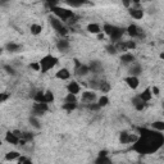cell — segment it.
I'll use <instances>...</instances> for the list:
<instances>
[{
    "mask_svg": "<svg viewBox=\"0 0 164 164\" xmlns=\"http://www.w3.org/2000/svg\"><path fill=\"white\" fill-rule=\"evenodd\" d=\"M138 140L133 144L132 149L140 154H151L159 150L164 144V136L155 130L138 128Z\"/></svg>",
    "mask_w": 164,
    "mask_h": 164,
    "instance_id": "obj_1",
    "label": "cell"
},
{
    "mask_svg": "<svg viewBox=\"0 0 164 164\" xmlns=\"http://www.w3.org/2000/svg\"><path fill=\"white\" fill-rule=\"evenodd\" d=\"M58 62H59V59H58L56 56L54 55H51V54H48V55H45L41 58V60H40V64H41V73H46V72H49L50 69L54 68Z\"/></svg>",
    "mask_w": 164,
    "mask_h": 164,
    "instance_id": "obj_2",
    "label": "cell"
},
{
    "mask_svg": "<svg viewBox=\"0 0 164 164\" xmlns=\"http://www.w3.org/2000/svg\"><path fill=\"white\" fill-rule=\"evenodd\" d=\"M51 10V13L54 14L55 17H58L59 19H62L63 22L64 21H68V19H71L72 17H74V13L71 10V9H67V8H62V7H51L50 8Z\"/></svg>",
    "mask_w": 164,
    "mask_h": 164,
    "instance_id": "obj_3",
    "label": "cell"
},
{
    "mask_svg": "<svg viewBox=\"0 0 164 164\" xmlns=\"http://www.w3.org/2000/svg\"><path fill=\"white\" fill-rule=\"evenodd\" d=\"M49 22H50V25H51V27L54 28V30L59 33V35H67L68 33V30L66 27H64V25H63V21L62 19H59L58 17H55V15H50L49 17Z\"/></svg>",
    "mask_w": 164,
    "mask_h": 164,
    "instance_id": "obj_4",
    "label": "cell"
},
{
    "mask_svg": "<svg viewBox=\"0 0 164 164\" xmlns=\"http://www.w3.org/2000/svg\"><path fill=\"white\" fill-rule=\"evenodd\" d=\"M48 109H49L48 103H37V101H35L33 107H32V115H36V117L44 115L45 112H48Z\"/></svg>",
    "mask_w": 164,
    "mask_h": 164,
    "instance_id": "obj_5",
    "label": "cell"
},
{
    "mask_svg": "<svg viewBox=\"0 0 164 164\" xmlns=\"http://www.w3.org/2000/svg\"><path fill=\"white\" fill-rule=\"evenodd\" d=\"M125 28H122V27H118V26H114V28H113V32L110 33V41H112L113 44H115V43H118V41H121V39H122V36H123V33H125Z\"/></svg>",
    "mask_w": 164,
    "mask_h": 164,
    "instance_id": "obj_6",
    "label": "cell"
},
{
    "mask_svg": "<svg viewBox=\"0 0 164 164\" xmlns=\"http://www.w3.org/2000/svg\"><path fill=\"white\" fill-rule=\"evenodd\" d=\"M128 13L133 19H142L144 18V10L138 7V4H135V7L128 8Z\"/></svg>",
    "mask_w": 164,
    "mask_h": 164,
    "instance_id": "obj_7",
    "label": "cell"
},
{
    "mask_svg": "<svg viewBox=\"0 0 164 164\" xmlns=\"http://www.w3.org/2000/svg\"><path fill=\"white\" fill-rule=\"evenodd\" d=\"M127 33L130 35L131 37H133V39H136V37H141L142 36V31H141V28L140 27H137L136 25H130L127 27Z\"/></svg>",
    "mask_w": 164,
    "mask_h": 164,
    "instance_id": "obj_8",
    "label": "cell"
},
{
    "mask_svg": "<svg viewBox=\"0 0 164 164\" xmlns=\"http://www.w3.org/2000/svg\"><path fill=\"white\" fill-rule=\"evenodd\" d=\"M125 82L127 84V86L130 87V89H132V90H136L138 87V85H140L138 77H136V76H128V77L125 78Z\"/></svg>",
    "mask_w": 164,
    "mask_h": 164,
    "instance_id": "obj_9",
    "label": "cell"
},
{
    "mask_svg": "<svg viewBox=\"0 0 164 164\" xmlns=\"http://www.w3.org/2000/svg\"><path fill=\"white\" fill-rule=\"evenodd\" d=\"M19 137L17 136V135L13 132V131H8L7 132V135H5V141H7L8 144H10V145H19Z\"/></svg>",
    "mask_w": 164,
    "mask_h": 164,
    "instance_id": "obj_10",
    "label": "cell"
},
{
    "mask_svg": "<svg viewBox=\"0 0 164 164\" xmlns=\"http://www.w3.org/2000/svg\"><path fill=\"white\" fill-rule=\"evenodd\" d=\"M89 67H90V71H91L92 73H95V74H99V73H101V72L104 71L103 64L99 62V60H92V62H90Z\"/></svg>",
    "mask_w": 164,
    "mask_h": 164,
    "instance_id": "obj_11",
    "label": "cell"
},
{
    "mask_svg": "<svg viewBox=\"0 0 164 164\" xmlns=\"http://www.w3.org/2000/svg\"><path fill=\"white\" fill-rule=\"evenodd\" d=\"M135 60H136V58H135V55L131 54V53H125V54L121 55V63L125 64V66H127V64H132Z\"/></svg>",
    "mask_w": 164,
    "mask_h": 164,
    "instance_id": "obj_12",
    "label": "cell"
},
{
    "mask_svg": "<svg viewBox=\"0 0 164 164\" xmlns=\"http://www.w3.org/2000/svg\"><path fill=\"white\" fill-rule=\"evenodd\" d=\"M91 71H90V67L89 66H85V64H81V66L76 67V74L80 76V77H85L87 76Z\"/></svg>",
    "mask_w": 164,
    "mask_h": 164,
    "instance_id": "obj_13",
    "label": "cell"
},
{
    "mask_svg": "<svg viewBox=\"0 0 164 164\" xmlns=\"http://www.w3.org/2000/svg\"><path fill=\"white\" fill-rule=\"evenodd\" d=\"M82 100L86 103L96 101V94L94 91H84V94H82Z\"/></svg>",
    "mask_w": 164,
    "mask_h": 164,
    "instance_id": "obj_14",
    "label": "cell"
},
{
    "mask_svg": "<svg viewBox=\"0 0 164 164\" xmlns=\"http://www.w3.org/2000/svg\"><path fill=\"white\" fill-rule=\"evenodd\" d=\"M128 72H130V76H136V77H138V76L142 73V68L140 64L132 63V66L130 67V69H128Z\"/></svg>",
    "mask_w": 164,
    "mask_h": 164,
    "instance_id": "obj_15",
    "label": "cell"
},
{
    "mask_svg": "<svg viewBox=\"0 0 164 164\" xmlns=\"http://www.w3.org/2000/svg\"><path fill=\"white\" fill-rule=\"evenodd\" d=\"M67 90H68V92H72V94H74V95H77V94H80V91H81V87L76 81H72L67 85Z\"/></svg>",
    "mask_w": 164,
    "mask_h": 164,
    "instance_id": "obj_16",
    "label": "cell"
},
{
    "mask_svg": "<svg viewBox=\"0 0 164 164\" xmlns=\"http://www.w3.org/2000/svg\"><path fill=\"white\" fill-rule=\"evenodd\" d=\"M5 50L14 54V53H19L22 50V46L19 44H15V43H8L5 45Z\"/></svg>",
    "mask_w": 164,
    "mask_h": 164,
    "instance_id": "obj_17",
    "label": "cell"
},
{
    "mask_svg": "<svg viewBox=\"0 0 164 164\" xmlns=\"http://www.w3.org/2000/svg\"><path fill=\"white\" fill-rule=\"evenodd\" d=\"M86 30H87L89 33H92V35H99L101 32V28H100V26H99L97 23H89L87 27H86Z\"/></svg>",
    "mask_w": 164,
    "mask_h": 164,
    "instance_id": "obj_18",
    "label": "cell"
},
{
    "mask_svg": "<svg viewBox=\"0 0 164 164\" xmlns=\"http://www.w3.org/2000/svg\"><path fill=\"white\" fill-rule=\"evenodd\" d=\"M55 77L58 80H68L69 77H71V72H69L67 68H62L55 73Z\"/></svg>",
    "mask_w": 164,
    "mask_h": 164,
    "instance_id": "obj_19",
    "label": "cell"
},
{
    "mask_svg": "<svg viewBox=\"0 0 164 164\" xmlns=\"http://www.w3.org/2000/svg\"><path fill=\"white\" fill-rule=\"evenodd\" d=\"M63 2L66 3L67 5H69V7H72V8H80L84 4L87 3V0H63Z\"/></svg>",
    "mask_w": 164,
    "mask_h": 164,
    "instance_id": "obj_20",
    "label": "cell"
},
{
    "mask_svg": "<svg viewBox=\"0 0 164 164\" xmlns=\"http://www.w3.org/2000/svg\"><path fill=\"white\" fill-rule=\"evenodd\" d=\"M140 97H141L142 100H144V101H146V103L150 101V100H151V97H153V92H151V89H150V87H148V89H145L141 94H140Z\"/></svg>",
    "mask_w": 164,
    "mask_h": 164,
    "instance_id": "obj_21",
    "label": "cell"
},
{
    "mask_svg": "<svg viewBox=\"0 0 164 164\" xmlns=\"http://www.w3.org/2000/svg\"><path fill=\"white\" fill-rule=\"evenodd\" d=\"M56 49L59 51H66L69 49V41L68 40H59L56 43Z\"/></svg>",
    "mask_w": 164,
    "mask_h": 164,
    "instance_id": "obj_22",
    "label": "cell"
},
{
    "mask_svg": "<svg viewBox=\"0 0 164 164\" xmlns=\"http://www.w3.org/2000/svg\"><path fill=\"white\" fill-rule=\"evenodd\" d=\"M76 108H77V103H67L66 101L62 105V109L66 110V112H68V113H72Z\"/></svg>",
    "mask_w": 164,
    "mask_h": 164,
    "instance_id": "obj_23",
    "label": "cell"
},
{
    "mask_svg": "<svg viewBox=\"0 0 164 164\" xmlns=\"http://www.w3.org/2000/svg\"><path fill=\"white\" fill-rule=\"evenodd\" d=\"M28 121H30V125L35 128V130H40V128H41V123H40V121H39V117H36V115H31Z\"/></svg>",
    "mask_w": 164,
    "mask_h": 164,
    "instance_id": "obj_24",
    "label": "cell"
},
{
    "mask_svg": "<svg viewBox=\"0 0 164 164\" xmlns=\"http://www.w3.org/2000/svg\"><path fill=\"white\" fill-rule=\"evenodd\" d=\"M151 128L155 131L159 132H164V121H155L151 123Z\"/></svg>",
    "mask_w": 164,
    "mask_h": 164,
    "instance_id": "obj_25",
    "label": "cell"
},
{
    "mask_svg": "<svg viewBox=\"0 0 164 164\" xmlns=\"http://www.w3.org/2000/svg\"><path fill=\"white\" fill-rule=\"evenodd\" d=\"M30 31H31L32 35L37 36V35H40L41 31H43V26L37 25V23H33V25H31V27H30Z\"/></svg>",
    "mask_w": 164,
    "mask_h": 164,
    "instance_id": "obj_26",
    "label": "cell"
},
{
    "mask_svg": "<svg viewBox=\"0 0 164 164\" xmlns=\"http://www.w3.org/2000/svg\"><path fill=\"white\" fill-rule=\"evenodd\" d=\"M33 100L37 101V103H46V101H45V92L37 91V92L33 95Z\"/></svg>",
    "mask_w": 164,
    "mask_h": 164,
    "instance_id": "obj_27",
    "label": "cell"
},
{
    "mask_svg": "<svg viewBox=\"0 0 164 164\" xmlns=\"http://www.w3.org/2000/svg\"><path fill=\"white\" fill-rule=\"evenodd\" d=\"M95 163L96 164H109V163H112V160L108 158V155H99Z\"/></svg>",
    "mask_w": 164,
    "mask_h": 164,
    "instance_id": "obj_28",
    "label": "cell"
},
{
    "mask_svg": "<svg viewBox=\"0 0 164 164\" xmlns=\"http://www.w3.org/2000/svg\"><path fill=\"white\" fill-rule=\"evenodd\" d=\"M128 137H130V133L127 131H122L119 133V142L121 144H128Z\"/></svg>",
    "mask_w": 164,
    "mask_h": 164,
    "instance_id": "obj_29",
    "label": "cell"
},
{
    "mask_svg": "<svg viewBox=\"0 0 164 164\" xmlns=\"http://www.w3.org/2000/svg\"><path fill=\"white\" fill-rule=\"evenodd\" d=\"M97 104L100 105L101 108H104V107H107V105L109 104V97L107 96V95H103V96H100L97 99Z\"/></svg>",
    "mask_w": 164,
    "mask_h": 164,
    "instance_id": "obj_30",
    "label": "cell"
},
{
    "mask_svg": "<svg viewBox=\"0 0 164 164\" xmlns=\"http://www.w3.org/2000/svg\"><path fill=\"white\" fill-rule=\"evenodd\" d=\"M19 158V153H17V151H10L5 155V160H17Z\"/></svg>",
    "mask_w": 164,
    "mask_h": 164,
    "instance_id": "obj_31",
    "label": "cell"
},
{
    "mask_svg": "<svg viewBox=\"0 0 164 164\" xmlns=\"http://www.w3.org/2000/svg\"><path fill=\"white\" fill-rule=\"evenodd\" d=\"M105 50H107V53L108 54H112V55H114V54H117V48H115V45L112 43V44H108L107 46H105Z\"/></svg>",
    "mask_w": 164,
    "mask_h": 164,
    "instance_id": "obj_32",
    "label": "cell"
},
{
    "mask_svg": "<svg viewBox=\"0 0 164 164\" xmlns=\"http://www.w3.org/2000/svg\"><path fill=\"white\" fill-rule=\"evenodd\" d=\"M113 28L114 26L113 25H110V23H105V25L103 26V31L105 35H108V36H110V33L113 32Z\"/></svg>",
    "mask_w": 164,
    "mask_h": 164,
    "instance_id": "obj_33",
    "label": "cell"
},
{
    "mask_svg": "<svg viewBox=\"0 0 164 164\" xmlns=\"http://www.w3.org/2000/svg\"><path fill=\"white\" fill-rule=\"evenodd\" d=\"M76 96H77V95H74V94H72V92H68L66 99H64V101H67V103H77V97H76Z\"/></svg>",
    "mask_w": 164,
    "mask_h": 164,
    "instance_id": "obj_34",
    "label": "cell"
},
{
    "mask_svg": "<svg viewBox=\"0 0 164 164\" xmlns=\"http://www.w3.org/2000/svg\"><path fill=\"white\" fill-rule=\"evenodd\" d=\"M45 101L48 103V104L54 101V94H53L50 90H46L45 91Z\"/></svg>",
    "mask_w": 164,
    "mask_h": 164,
    "instance_id": "obj_35",
    "label": "cell"
},
{
    "mask_svg": "<svg viewBox=\"0 0 164 164\" xmlns=\"http://www.w3.org/2000/svg\"><path fill=\"white\" fill-rule=\"evenodd\" d=\"M115 48L118 51H127V46H126V41L123 43V41H118V43H115Z\"/></svg>",
    "mask_w": 164,
    "mask_h": 164,
    "instance_id": "obj_36",
    "label": "cell"
},
{
    "mask_svg": "<svg viewBox=\"0 0 164 164\" xmlns=\"http://www.w3.org/2000/svg\"><path fill=\"white\" fill-rule=\"evenodd\" d=\"M100 82H101V81H97L96 78H94V80H91V81H90L89 86L91 87L92 90H99V87H100Z\"/></svg>",
    "mask_w": 164,
    "mask_h": 164,
    "instance_id": "obj_37",
    "label": "cell"
},
{
    "mask_svg": "<svg viewBox=\"0 0 164 164\" xmlns=\"http://www.w3.org/2000/svg\"><path fill=\"white\" fill-rule=\"evenodd\" d=\"M99 90H101L103 92H108L110 90V85L108 84L107 81H101L100 82V87H99Z\"/></svg>",
    "mask_w": 164,
    "mask_h": 164,
    "instance_id": "obj_38",
    "label": "cell"
},
{
    "mask_svg": "<svg viewBox=\"0 0 164 164\" xmlns=\"http://www.w3.org/2000/svg\"><path fill=\"white\" fill-rule=\"evenodd\" d=\"M87 108H89L90 110H94V112H96V110H99V109H101V107L97 103H89V105H87Z\"/></svg>",
    "mask_w": 164,
    "mask_h": 164,
    "instance_id": "obj_39",
    "label": "cell"
},
{
    "mask_svg": "<svg viewBox=\"0 0 164 164\" xmlns=\"http://www.w3.org/2000/svg\"><path fill=\"white\" fill-rule=\"evenodd\" d=\"M21 138H25L27 142H28V141H32V140H33V135L30 133V132H26V131H25V132L22 133V137H21Z\"/></svg>",
    "mask_w": 164,
    "mask_h": 164,
    "instance_id": "obj_40",
    "label": "cell"
},
{
    "mask_svg": "<svg viewBox=\"0 0 164 164\" xmlns=\"http://www.w3.org/2000/svg\"><path fill=\"white\" fill-rule=\"evenodd\" d=\"M30 68H32L33 71H36V72H41V64L40 62H33L30 64Z\"/></svg>",
    "mask_w": 164,
    "mask_h": 164,
    "instance_id": "obj_41",
    "label": "cell"
},
{
    "mask_svg": "<svg viewBox=\"0 0 164 164\" xmlns=\"http://www.w3.org/2000/svg\"><path fill=\"white\" fill-rule=\"evenodd\" d=\"M3 68H4V71L7 72L8 74H12V76H14V74H15V71H14V68H13V67H10L9 64H5V66H4Z\"/></svg>",
    "mask_w": 164,
    "mask_h": 164,
    "instance_id": "obj_42",
    "label": "cell"
},
{
    "mask_svg": "<svg viewBox=\"0 0 164 164\" xmlns=\"http://www.w3.org/2000/svg\"><path fill=\"white\" fill-rule=\"evenodd\" d=\"M146 105H148V103H146V101H140L137 105H135V109L138 110V112H141V110H144L146 108Z\"/></svg>",
    "mask_w": 164,
    "mask_h": 164,
    "instance_id": "obj_43",
    "label": "cell"
},
{
    "mask_svg": "<svg viewBox=\"0 0 164 164\" xmlns=\"http://www.w3.org/2000/svg\"><path fill=\"white\" fill-rule=\"evenodd\" d=\"M126 46H127V50H133V49H136V43L133 40L126 41Z\"/></svg>",
    "mask_w": 164,
    "mask_h": 164,
    "instance_id": "obj_44",
    "label": "cell"
},
{
    "mask_svg": "<svg viewBox=\"0 0 164 164\" xmlns=\"http://www.w3.org/2000/svg\"><path fill=\"white\" fill-rule=\"evenodd\" d=\"M138 140V135L136 133H130V137H128V144H135Z\"/></svg>",
    "mask_w": 164,
    "mask_h": 164,
    "instance_id": "obj_45",
    "label": "cell"
},
{
    "mask_svg": "<svg viewBox=\"0 0 164 164\" xmlns=\"http://www.w3.org/2000/svg\"><path fill=\"white\" fill-rule=\"evenodd\" d=\"M17 162H18L19 164H30L31 163V160L28 159V158H26V156H19L18 159H17Z\"/></svg>",
    "mask_w": 164,
    "mask_h": 164,
    "instance_id": "obj_46",
    "label": "cell"
},
{
    "mask_svg": "<svg viewBox=\"0 0 164 164\" xmlns=\"http://www.w3.org/2000/svg\"><path fill=\"white\" fill-rule=\"evenodd\" d=\"M44 2H45V3L48 4L49 7L51 8V7H56V5L59 4V2H60V0H44Z\"/></svg>",
    "mask_w": 164,
    "mask_h": 164,
    "instance_id": "obj_47",
    "label": "cell"
},
{
    "mask_svg": "<svg viewBox=\"0 0 164 164\" xmlns=\"http://www.w3.org/2000/svg\"><path fill=\"white\" fill-rule=\"evenodd\" d=\"M9 97H10L9 94H7V92H2V94H0V103H5Z\"/></svg>",
    "mask_w": 164,
    "mask_h": 164,
    "instance_id": "obj_48",
    "label": "cell"
},
{
    "mask_svg": "<svg viewBox=\"0 0 164 164\" xmlns=\"http://www.w3.org/2000/svg\"><path fill=\"white\" fill-rule=\"evenodd\" d=\"M140 101H144L142 100V99L141 97H140V95H137V96H135L133 99H132V105H133V107H135V105H137Z\"/></svg>",
    "mask_w": 164,
    "mask_h": 164,
    "instance_id": "obj_49",
    "label": "cell"
},
{
    "mask_svg": "<svg viewBox=\"0 0 164 164\" xmlns=\"http://www.w3.org/2000/svg\"><path fill=\"white\" fill-rule=\"evenodd\" d=\"M151 92H153V95L158 96V95H159V94H160L159 87H158V86H153V87H151Z\"/></svg>",
    "mask_w": 164,
    "mask_h": 164,
    "instance_id": "obj_50",
    "label": "cell"
},
{
    "mask_svg": "<svg viewBox=\"0 0 164 164\" xmlns=\"http://www.w3.org/2000/svg\"><path fill=\"white\" fill-rule=\"evenodd\" d=\"M122 4L125 5L126 8H130L131 4H132V2H131V0H122Z\"/></svg>",
    "mask_w": 164,
    "mask_h": 164,
    "instance_id": "obj_51",
    "label": "cell"
},
{
    "mask_svg": "<svg viewBox=\"0 0 164 164\" xmlns=\"http://www.w3.org/2000/svg\"><path fill=\"white\" fill-rule=\"evenodd\" d=\"M9 2H10V0H0V5H2V7H5V5H7Z\"/></svg>",
    "mask_w": 164,
    "mask_h": 164,
    "instance_id": "obj_52",
    "label": "cell"
},
{
    "mask_svg": "<svg viewBox=\"0 0 164 164\" xmlns=\"http://www.w3.org/2000/svg\"><path fill=\"white\" fill-rule=\"evenodd\" d=\"M99 155H108V151L107 150H101V151H99Z\"/></svg>",
    "mask_w": 164,
    "mask_h": 164,
    "instance_id": "obj_53",
    "label": "cell"
},
{
    "mask_svg": "<svg viewBox=\"0 0 164 164\" xmlns=\"http://www.w3.org/2000/svg\"><path fill=\"white\" fill-rule=\"evenodd\" d=\"M97 39H99V40H103V39H104V33H101V32L99 33V35H97Z\"/></svg>",
    "mask_w": 164,
    "mask_h": 164,
    "instance_id": "obj_54",
    "label": "cell"
},
{
    "mask_svg": "<svg viewBox=\"0 0 164 164\" xmlns=\"http://www.w3.org/2000/svg\"><path fill=\"white\" fill-rule=\"evenodd\" d=\"M131 2H132L133 4H140V2H141V0H131Z\"/></svg>",
    "mask_w": 164,
    "mask_h": 164,
    "instance_id": "obj_55",
    "label": "cell"
},
{
    "mask_svg": "<svg viewBox=\"0 0 164 164\" xmlns=\"http://www.w3.org/2000/svg\"><path fill=\"white\" fill-rule=\"evenodd\" d=\"M160 59H164V53H160Z\"/></svg>",
    "mask_w": 164,
    "mask_h": 164,
    "instance_id": "obj_56",
    "label": "cell"
},
{
    "mask_svg": "<svg viewBox=\"0 0 164 164\" xmlns=\"http://www.w3.org/2000/svg\"><path fill=\"white\" fill-rule=\"evenodd\" d=\"M163 108H164V104H163Z\"/></svg>",
    "mask_w": 164,
    "mask_h": 164,
    "instance_id": "obj_57",
    "label": "cell"
}]
</instances>
